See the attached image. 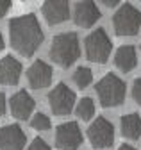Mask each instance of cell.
<instances>
[{
    "instance_id": "18",
    "label": "cell",
    "mask_w": 141,
    "mask_h": 150,
    "mask_svg": "<svg viewBox=\"0 0 141 150\" xmlns=\"http://www.w3.org/2000/svg\"><path fill=\"white\" fill-rule=\"evenodd\" d=\"M93 115H95V102H93V98H90V97L82 98L77 104V116L82 118V120H90V118H93Z\"/></svg>"
},
{
    "instance_id": "23",
    "label": "cell",
    "mask_w": 141,
    "mask_h": 150,
    "mask_svg": "<svg viewBox=\"0 0 141 150\" xmlns=\"http://www.w3.org/2000/svg\"><path fill=\"white\" fill-rule=\"evenodd\" d=\"M6 112V97H4V93L0 91V116H2Z\"/></svg>"
},
{
    "instance_id": "21",
    "label": "cell",
    "mask_w": 141,
    "mask_h": 150,
    "mask_svg": "<svg viewBox=\"0 0 141 150\" xmlns=\"http://www.w3.org/2000/svg\"><path fill=\"white\" fill-rule=\"evenodd\" d=\"M132 98L141 105V77L136 79L134 84H132Z\"/></svg>"
},
{
    "instance_id": "14",
    "label": "cell",
    "mask_w": 141,
    "mask_h": 150,
    "mask_svg": "<svg viewBox=\"0 0 141 150\" xmlns=\"http://www.w3.org/2000/svg\"><path fill=\"white\" fill-rule=\"evenodd\" d=\"M34 109V98L27 91H18L11 97V112L18 120H27Z\"/></svg>"
},
{
    "instance_id": "10",
    "label": "cell",
    "mask_w": 141,
    "mask_h": 150,
    "mask_svg": "<svg viewBox=\"0 0 141 150\" xmlns=\"http://www.w3.org/2000/svg\"><path fill=\"white\" fill-rule=\"evenodd\" d=\"M100 18V9L95 2H90V0H86V2H77L75 4V9H73V22L79 25V27H91L98 22Z\"/></svg>"
},
{
    "instance_id": "6",
    "label": "cell",
    "mask_w": 141,
    "mask_h": 150,
    "mask_svg": "<svg viewBox=\"0 0 141 150\" xmlns=\"http://www.w3.org/2000/svg\"><path fill=\"white\" fill-rule=\"evenodd\" d=\"M48 104H50V109L54 115H57V116L70 115L75 105V93L64 82H59L48 93Z\"/></svg>"
},
{
    "instance_id": "25",
    "label": "cell",
    "mask_w": 141,
    "mask_h": 150,
    "mask_svg": "<svg viewBox=\"0 0 141 150\" xmlns=\"http://www.w3.org/2000/svg\"><path fill=\"white\" fill-rule=\"evenodd\" d=\"M118 150H136V148H134V146H130V145H121Z\"/></svg>"
},
{
    "instance_id": "9",
    "label": "cell",
    "mask_w": 141,
    "mask_h": 150,
    "mask_svg": "<svg viewBox=\"0 0 141 150\" xmlns=\"http://www.w3.org/2000/svg\"><path fill=\"white\" fill-rule=\"evenodd\" d=\"M27 143L25 132L20 125H6L0 130V148L2 150H23Z\"/></svg>"
},
{
    "instance_id": "8",
    "label": "cell",
    "mask_w": 141,
    "mask_h": 150,
    "mask_svg": "<svg viewBox=\"0 0 141 150\" xmlns=\"http://www.w3.org/2000/svg\"><path fill=\"white\" fill-rule=\"evenodd\" d=\"M56 145L61 150H79L82 145V132L75 122H66L56 130Z\"/></svg>"
},
{
    "instance_id": "1",
    "label": "cell",
    "mask_w": 141,
    "mask_h": 150,
    "mask_svg": "<svg viewBox=\"0 0 141 150\" xmlns=\"http://www.w3.org/2000/svg\"><path fill=\"white\" fill-rule=\"evenodd\" d=\"M9 38L13 48L23 57H30L43 41V30L32 13L16 16L9 23Z\"/></svg>"
},
{
    "instance_id": "19",
    "label": "cell",
    "mask_w": 141,
    "mask_h": 150,
    "mask_svg": "<svg viewBox=\"0 0 141 150\" xmlns=\"http://www.w3.org/2000/svg\"><path fill=\"white\" fill-rule=\"evenodd\" d=\"M30 125L32 129H36V130H48L52 127L50 123V118L47 115H43V112H38V115H34L30 118Z\"/></svg>"
},
{
    "instance_id": "7",
    "label": "cell",
    "mask_w": 141,
    "mask_h": 150,
    "mask_svg": "<svg viewBox=\"0 0 141 150\" xmlns=\"http://www.w3.org/2000/svg\"><path fill=\"white\" fill-rule=\"evenodd\" d=\"M87 138L95 148H107L114 143V127L109 120L98 116L87 129Z\"/></svg>"
},
{
    "instance_id": "4",
    "label": "cell",
    "mask_w": 141,
    "mask_h": 150,
    "mask_svg": "<svg viewBox=\"0 0 141 150\" xmlns=\"http://www.w3.org/2000/svg\"><path fill=\"white\" fill-rule=\"evenodd\" d=\"M113 25L118 36H136L141 29V11L132 4H123L113 18Z\"/></svg>"
},
{
    "instance_id": "3",
    "label": "cell",
    "mask_w": 141,
    "mask_h": 150,
    "mask_svg": "<svg viewBox=\"0 0 141 150\" xmlns=\"http://www.w3.org/2000/svg\"><path fill=\"white\" fill-rule=\"evenodd\" d=\"M97 95L104 107H116L125 100V82L114 73H107L97 84Z\"/></svg>"
},
{
    "instance_id": "12",
    "label": "cell",
    "mask_w": 141,
    "mask_h": 150,
    "mask_svg": "<svg viewBox=\"0 0 141 150\" xmlns=\"http://www.w3.org/2000/svg\"><path fill=\"white\" fill-rule=\"evenodd\" d=\"M22 75V63L14 59L13 55H6L0 59V84L4 86H14L18 84Z\"/></svg>"
},
{
    "instance_id": "17",
    "label": "cell",
    "mask_w": 141,
    "mask_h": 150,
    "mask_svg": "<svg viewBox=\"0 0 141 150\" xmlns=\"http://www.w3.org/2000/svg\"><path fill=\"white\" fill-rule=\"evenodd\" d=\"M93 81V71L87 68V66H79L75 71H73V82L79 86V88H87Z\"/></svg>"
},
{
    "instance_id": "26",
    "label": "cell",
    "mask_w": 141,
    "mask_h": 150,
    "mask_svg": "<svg viewBox=\"0 0 141 150\" xmlns=\"http://www.w3.org/2000/svg\"><path fill=\"white\" fill-rule=\"evenodd\" d=\"M4 48V38H2V32H0V50Z\"/></svg>"
},
{
    "instance_id": "16",
    "label": "cell",
    "mask_w": 141,
    "mask_h": 150,
    "mask_svg": "<svg viewBox=\"0 0 141 150\" xmlns=\"http://www.w3.org/2000/svg\"><path fill=\"white\" fill-rule=\"evenodd\" d=\"M121 134L127 139H137L141 136V118L137 112H129V115H123L121 122Z\"/></svg>"
},
{
    "instance_id": "2",
    "label": "cell",
    "mask_w": 141,
    "mask_h": 150,
    "mask_svg": "<svg viewBox=\"0 0 141 150\" xmlns=\"http://www.w3.org/2000/svg\"><path fill=\"white\" fill-rule=\"evenodd\" d=\"M50 59L61 68H70L80 55V45L75 32H64L54 36L50 45Z\"/></svg>"
},
{
    "instance_id": "20",
    "label": "cell",
    "mask_w": 141,
    "mask_h": 150,
    "mask_svg": "<svg viewBox=\"0 0 141 150\" xmlns=\"http://www.w3.org/2000/svg\"><path fill=\"white\" fill-rule=\"evenodd\" d=\"M27 150H50V146L47 145L45 139L36 138V139H32V143H30V146H29Z\"/></svg>"
},
{
    "instance_id": "22",
    "label": "cell",
    "mask_w": 141,
    "mask_h": 150,
    "mask_svg": "<svg viewBox=\"0 0 141 150\" xmlns=\"http://www.w3.org/2000/svg\"><path fill=\"white\" fill-rule=\"evenodd\" d=\"M9 9H11V2H9V0H0V18L6 16Z\"/></svg>"
},
{
    "instance_id": "5",
    "label": "cell",
    "mask_w": 141,
    "mask_h": 150,
    "mask_svg": "<svg viewBox=\"0 0 141 150\" xmlns=\"http://www.w3.org/2000/svg\"><path fill=\"white\" fill-rule=\"evenodd\" d=\"M84 47H86L87 59L93 61V63H100V64L107 63L109 55H111V50H113V43H111L107 32H105L104 29L93 30L90 36L86 38Z\"/></svg>"
},
{
    "instance_id": "15",
    "label": "cell",
    "mask_w": 141,
    "mask_h": 150,
    "mask_svg": "<svg viewBox=\"0 0 141 150\" xmlns=\"http://www.w3.org/2000/svg\"><path fill=\"white\" fill-rule=\"evenodd\" d=\"M114 64L121 70V71H130L136 68L137 64V54H136V48L132 45H121L116 54H114Z\"/></svg>"
},
{
    "instance_id": "11",
    "label": "cell",
    "mask_w": 141,
    "mask_h": 150,
    "mask_svg": "<svg viewBox=\"0 0 141 150\" xmlns=\"http://www.w3.org/2000/svg\"><path fill=\"white\" fill-rule=\"evenodd\" d=\"M41 14L48 25H59L70 18V6L64 0H48L41 7Z\"/></svg>"
},
{
    "instance_id": "24",
    "label": "cell",
    "mask_w": 141,
    "mask_h": 150,
    "mask_svg": "<svg viewBox=\"0 0 141 150\" xmlns=\"http://www.w3.org/2000/svg\"><path fill=\"white\" fill-rule=\"evenodd\" d=\"M102 4H104V6H107V7H114V6L120 4V2H118V0H104Z\"/></svg>"
},
{
    "instance_id": "13",
    "label": "cell",
    "mask_w": 141,
    "mask_h": 150,
    "mask_svg": "<svg viewBox=\"0 0 141 150\" xmlns=\"http://www.w3.org/2000/svg\"><path fill=\"white\" fill-rule=\"evenodd\" d=\"M27 79H29L30 88L34 89L47 88L52 82V68L43 61H36L27 70Z\"/></svg>"
}]
</instances>
